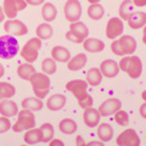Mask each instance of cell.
Here are the masks:
<instances>
[{
    "instance_id": "cell-1",
    "label": "cell",
    "mask_w": 146,
    "mask_h": 146,
    "mask_svg": "<svg viewBox=\"0 0 146 146\" xmlns=\"http://www.w3.org/2000/svg\"><path fill=\"white\" fill-rule=\"evenodd\" d=\"M66 89L76 96L82 108L90 107L93 105V98L88 94V82L82 79H73L66 84Z\"/></svg>"
},
{
    "instance_id": "cell-2",
    "label": "cell",
    "mask_w": 146,
    "mask_h": 146,
    "mask_svg": "<svg viewBox=\"0 0 146 146\" xmlns=\"http://www.w3.org/2000/svg\"><path fill=\"white\" fill-rule=\"evenodd\" d=\"M111 50L117 56L130 55L136 50V40L131 35H122L119 39H116L112 42Z\"/></svg>"
},
{
    "instance_id": "cell-3",
    "label": "cell",
    "mask_w": 146,
    "mask_h": 146,
    "mask_svg": "<svg viewBox=\"0 0 146 146\" xmlns=\"http://www.w3.org/2000/svg\"><path fill=\"white\" fill-rule=\"evenodd\" d=\"M118 65H119V70L128 73V76L133 79L139 78L143 72V63L138 56H125L121 58Z\"/></svg>"
},
{
    "instance_id": "cell-4",
    "label": "cell",
    "mask_w": 146,
    "mask_h": 146,
    "mask_svg": "<svg viewBox=\"0 0 146 146\" xmlns=\"http://www.w3.org/2000/svg\"><path fill=\"white\" fill-rule=\"evenodd\" d=\"M32 89H33L36 98L43 99L50 91V78L45 73H34L31 78Z\"/></svg>"
},
{
    "instance_id": "cell-5",
    "label": "cell",
    "mask_w": 146,
    "mask_h": 146,
    "mask_svg": "<svg viewBox=\"0 0 146 146\" xmlns=\"http://www.w3.org/2000/svg\"><path fill=\"white\" fill-rule=\"evenodd\" d=\"M18 52V42L11 35L0 36V57L10 60Z\"/></svg>"
},
{
    "instance_id": "cell-6",
    "label": "cell",
    "mask_w": 146,
    "mask_h": 146,
    "mask_svg": "<svg viewBox=\"0 0 146 146\" xmlns=\"http://www.w3.org/2000/svg\"><path fill=\"white\" fill-rule=\"evenodd\" d=\"M17 122L13 124L12 130L16 133L25 130V129H31V128L35 127V117L33 115V111L31 110L23 108L22 111L17 113Z\"/></svg>"
},
{
    "instance_id": "cell-7",
    "label": "cell",
    "mask_w": 146,
    "mask_h": 146,
    "mask_svg": "<svg viewBox=\"0 0 146 146\" xmlns=\"http://www.w3.org/2000/svg\"><path fill=\"white\" fill-rule=\"evenodd\" d=\"M40 49H42V40L39 38H32L22 48L21 56L22 58H25L26 62L33 63L38 58V54Z\"/></svg>"
},
{
    "instance_id": "cell-8",
    "label": "cell",
    "mask_w": 146,
    "mask_h": 146,
    "mask_svg": "<svg viewBox=\"0 0 146 146\" xmlns=\"http://www.w3.org/2000/svg\"><path fill=\"white\" fill-rule=\"evenodd\" d=\"M65 17L67 21L77 22L82 16V5L79 3V0H67L65 4Z\"/></svg>"
},
{
    "instance_id": "cell-9",
    "label": "cell",
    "mask_w": 146,
    "mask_h": 146,
    "mask_svg": "<svg viewBox=\"0 0 146 146\" xmlns=\"http://www.w3.org/2000/svg\"><path fill=\"white\" fill-rule=\"evenodd\" d=\"M26 7H27L26 0H4V6H3L4 12L10 20L16 18L18 11L25 10Z\"/></svg>"
},
{
    "instance_id": "cell-10",
    "label": "cell",
    "mask_w": 146,
    "mask_h": 146,
    "mask_svg": "<svg viewBox=\"0 0 146 146\" xmlns=\"http://www.w3.org/2000/svg\"><path fill=\"white\" fill-rule=\"evenodd\" d=\"M123 31H124V25H123V20L118 17H112L108 20L106 25V36L108 39H116L119 35H122Z\"/></svg>"
},
{
    "instance_id": "cell-11",
    "label": "cell",
    "mask_w": 146,
    "mask_h": 146,
    "mask_svg": "<svg viewBox=\"0 0 146 146\" xmlns=\"http://www.w3.org/2000/svg\"><path fill=\"white\" fill-rule=\"evenodd\" d=\"M116 143L118 145H125V146H139L140 145V138L136 134L134 129H125L124 131L117 136Z\"/></svg>"
},
{
    "instance_id": "cell-12",
    "label": "cell",
    "mask_w": 146,
    "mask_h": 146,
    "mask_svg": "<svg viewBox=\"0 0 146 146\" xmlns=\"http://www.w3.org/2000/svg\"><path fill=\"white\" fill-rule=\"evenodd\" d=\"M121 107H122L121 100L117 98H111V99H107L106 101H104L100 105L99 112L102 117H107V116L115 115L118 110H121Z\"/></svg>"
},
{
    "instance_id": "cell-13",
    "label": "cell",
    "mask_w": 146,
    "mask_h": 146,
    "mask_svg": "<svg viewBox=\"0 0 146 146\" xmlns=\"http://www.w3.org/2000/svg\"><path fill=\"white\" fill-rule=\"evenodd\" d=\"M4 29H5L7 33H10L11 35H17V36H21V35H25L28 33V28L27 26L23 23V22L18 21V20H7L4 25Z\"/></svg>"
},
{
    "instance_id": "cell-14",
    "label": "cell",
    "mask_w": 146,
    "mask_h": 146,
    "mask_svg": "<svg viewBox=\"0 0 146 146\" xmlns=\"http://www.w3.org/2000/svg\"><path fill=\"white\" fill-rule=\"evenodd\" d=\"M100 71H101L102 76L107 77V78H113L119 72V65L113 60H105L100 65Z\"/></svg>"
},
{
    "instance_id": "cell-15",
    "label": "cell",
    "mask_w": 146,
    "mask_h": 146,
    "mask_svg": "<svg viewBox=\"0 0 146 146\" xmlns=\"http://www.w3.org/2000/svg\"><path fill=\"white\" fill-rule=\"evenodd\" d=\"M100 117H101V115H100L99 110H95V108H93L90 106V107L85 108L84 115H83V119H84V123L88 127L94 128V127H96L99 124Z\"/></svg>"
},
{
    "instance_id": "cell-16",
    "label": "cell",
    "mask_w": 146,
    "mask_h": 146,
    "mask_svg": "<svg viewBox=\"0 0 146 146\" xmlns=\"http://www.w3.org/2000/svg\"><path fill=\"white\" fill-rule=\"evenodd\" d=\"M0 113L4 117H12L18 113V107L16 102L11 101L9 99H4L0 101Z\"/></svg>"
},
{
    "instance_id": "cell-17",
    "label": "cell",
    "mask_w": 146,
    "mask_h": 146,
    "mask_svg": "<svg viewBox=\"0 0 146 146\" xmlns=\"http://www.w3.org/2000/svg\"><path fill=\"white\" fill-rule=\"evenodd\" d=\"M128 25L131 29H140L146 25V13L143 11H134V13L128 20Z\"/></svg>"
},
{
    "instance_id": "cell-18",
    "label": "cell",
    "mask_w": 146,
    "mask_h": 146,
    "mask_svg": "<svg viewBox=\"0 0 146 146\" xmlns=\"http://www.w3.org/2000/svg\"><path fill=\"white\" fill-rule=\"evenodd\" d=\"M65 104H66V96H63L61 94H54L48 99L46 107L50 111H60L65 106Z\"/></svg>"
},
{
    "instance_id": "cell-19",
    "label": "cell",
    "mask_w": 146,
    "mask_h": 146,
    "mask_svg": "<svg viewBox=\"0 0 146 146\" xmlns=\"http://www.w3.org/2000/svg\"><path fill=\"white\" fill-rule=\"evenodd\" d=\"M86 61H88L86 55L78 54V55H76L73 58L71 57V60L67 62V68L72 72H77V71L82 70V68L86 65Z\"/></svg>"
},
{
    "instance_id": "cell-20",
    "label": "cell",
    "mask_w": 146,
    "mask_h": 146,
    "mask_svg": "<svg viewBox=\"0 0 146 146\" xmlns=\"http://www.w3.org/2000/svg\"><path fill=\"white\" fill-rule=\"evenodd\" d=\"M70 31L72 32L74 35H77L79 39H82L84 42V40L88 38L89 35V29L88 27H86L83 22L80 21H77V22H72L71 26H70Z\"/></svg>"
},
{
    "instance_id": "cell-21",
    "label": "cell",
    "mask_w": 146,
    "mask_h": 146,
    "mask_svg": "<svg viewBox=\"0 0 146 146\" xmlns=\"http://www.w3.org/2000/svg\"><path fill=\"white\" fill-rule=\"evenodd\" d=\"M83 46L89 52H101L105 49V43L95 38H86L83 42Z\"/></svg>"
},
{
    "instance_id": "cell-22",
    "label": "cell",
    "mask_w": 146,
    "mask_h": 146,
    "mask_svg": "<svg viewBox=\"0 0 146 146\" xmlns=\"http://www.w3.org/2000/svg\"><path fill=\"white\" fill-rule=\"evenodd\" d=\"M51 57L57 62H68L71 60V52L63 46H54L51 50Z\"/></svg>"
},
{
    "instance_id": "cell-23",
    "label": "cell",
    "mask_w": 146,
    "mask_h": 146,
    "mask_svg": "<svg viewBox=\"0 0 146 146\" xmlns=\"http://www.w3.org/2000/svg\"><path fill=\"white\" fill-rule=\"evenodd\" d=\"M25 141L29 145H34L43 141V134L40 128H31L25 134Z\"/></svg>"
},
{
    "instance_id": "cell-24",
    "label": "cell",
    "mask_w": 146,
    "mask_h": 146,
    "mask_svg": "<svg viewBox=\"0 0 146 146\" xmlns=\"http://www.w3.org/2000/svg\"><path fill=\"white\" fill-rule=\"evenodd\" d=\"M42 16L44 21L46 22H52L57 16V9L56 6L51 3H45L42 7Z\"/></svg>"
},
{
    "instance_id": "cell-25",
    "label": "cell",
    "mask_w": 146,
    "mask_h": 146,
    "mask_svg": "<svg viewBox=\"0 0 146 146\" xmlns=\"http://www.w3.org/2000/svg\"><path fill=\"white\" fill-rule=\"evenodd\" d=\"M119 16L121 20H125L128 21L130 18V16L134 13V4L131 0H124L122 1V4L119 5Z\"/></svg>"
},
{
    "instance_id": "cell-26",
    "label": "cell",
    "mask_w": 146,
    "mask_h": 146,
    "mask_svg": "<svg viewBox=\"0 0 146 146\" xmlns=\"http://www.w3.org/2000/svg\"><path fill=\"white\" fill-rule=\"evenodd\" d=\"M35 72V68L32 66V63H22V65L18 66L17 68V74L21 79H25V80H31L32 76L34 74Z\"/></svg>"
},
{
    "instance_id": "cell-27",
    "label": "cell",
    "mask_w": 146,
    "mask_h": 146,
    "mask_svg": "<svg viewBox=\"0 0 146 146\" xmlns=\"http://www.w3.org/2000/svg\"><path fill=\"white\" fill-rule=\"evenodd\" d=\"M86 82L88 84L96 86L99 84H101L102 82V73L100 71V68H90V70L86 72Z\"/></svg>"
},
{
    "instance_id": "cell-28",
    "label": "cell",
    "mask_w": 146,
    "mask_h": 146,
    "mask_svg": "<svg viewBox=\"0 0 146 146\" xmlns=\"http://www.w3.org/2000/svg\"><path fill=\"white\" fill-rule=\"evenodd\" d=\"M112 135H113V129L108 123H101V124L98 127V136L104 143L111 140Z\"/></svg>"
},
{
    "instance_id": "cell-29",
    "label": "cell",
    "mask_w": 146,
    "mask_h": 146,
    "mask_svg": "<svg viewBox=\"0 0 146 146\" xmlns=\"http://www.w3.org/2000/svg\"><path fill=\"white\" fill-rule=\"evenodd\" d=\"M43 101L39 98H26L22 100V107L31 110V111H40L43 108Z\"/></svg>"
},
{
    "instance_id": "cell-30",
    "label": "cell",
    "mask_w": 146,
    "mask_h": 146,
    "mask_svg": "<svg viewBox=\"0 0 146 146\" xmlns=\"http://www.w3.org/2000/svg\"><path fill=\"white\" fill-rule=\"evenodd\" d=\"M52 34H54V29L49 23H42L36 28V36L40 40H48L51 38Z\"/></svg>"
},
{
    "instance_id": "cell-31",
    "label": "cell",
    "mask_w": 146,
    "mask_h": 146,
    "mask_svg": "<svg viewBox=\"0 0 146 146\" xmlns=\"http://www.w3.org/2000/svg\"><path fill=\"white\" fill-rule=\"evenodd\" d=\"M105 13V9L102 7V5H100V4H90V6L88 7V15L91 20H101L102 16Z\"/></svg>"
},
{
    "instance_id": "cell-32",
    "label": "cell",
    "mask_w": 146,
    "mask_h": 146,
    "mask_svg": "<svg viewBox=\"0 0 146 146\" xmlns=\"http://www.w3.org/2000/svg\"><path fill=\"white\" fill-rule=\"evenodd\" d=\"M16 94V88L7 82H0V98L9 99Z\"/></svg>"
},
{
    "instance_id": "cell-33",
    "label": "cell",
    "mask_w": 146,
    "mask_h": 146,
    "mask_svg": "<svg viewBox=\"0 0 146 146\" xmlns=\"http://www.w3.org/2000/svg\"><path fill=\"white\" fill-rule=\"evenodd\" d=\"M58 127H60V130L63 134H73L77 130V123L73 119H70V118L62 119Z\"/></svg>"
},
{
    "instance_id": "cell-34",
    "label": "cell",
    "mask_w": 146,
    "mask_h": 146,
    "mask_svg": "<svg viewBox=\"0 0 146 146\" xmlns=\"http://www.w3.org/2000/svg\"><path fill=\"white\" fill-rule=\"evenodd\" d=\"M40 130H42V134H43V143L45 144H49L50 141L52 140L54 138V127L52 124H50V123H44L40 127Z\"/></svg>"
},
{
    "instance_id": "cell-35",
    "label": "cell",
    "mask_w": 146,
    "mask_h": 146,
    "mask_svg": "<svg viewBox=\"0 0 146 146\" xmlns=\"http://www.w3.org/2000/svg\"><path fill=\"white\" fill-rule=\"evenodd\" d=\"M42 70L45 74H54L56 72V61L54 60L52 57H46L44 58L43 62H42Z\"/></svg>"
},
{
    "instance_id": "cell-36",
    "label": "cell",
    "mask_w": 146,
    "mask_h": 146,
    "mask_svg": "<svg viewBox=\"0 0 146 146\" xmlns=\"http://www.w3.org/2000/svg\"><path fill=\"white\" fill-rule=\"evenodd\" d=\"M113 118H115L117 124H119L122 127H124L129 123V116H128V113L125 111H123V110H118L115 113V117Z\"/></svg>"
},
{
    "instance_id": "cell-37",
    "label": "cell",
    "mask_w": 146,
    "mask_h": 146,
    "mask_svg": "<svg viewBox=\"0 0 146 146\" xmlns=\"http://www.w3.org/2000/svg\"><path fill=\"white\" fill-rule=\"evenodd\" d=\"M11 127V123L10 121H9V118L7 117H0V134H3V133H6V131L10 129Z\"/></svg>"
},
{
    "instance_id": "cell-38",
    "label": "cell",
    "mask_w": 146,
    "mask_h": 146,
    "mask_svg": "<svg viewBox=\"0 0 146 146\" xmlns=\"http://www.w3.org/2000/svg\"><path fill=\"white\" fill-rule=\"evenodd\" d=\"M66 39H68V40H70V42H72V43H76V44H82V43H83V40L79 39L77 35H74L71 31H68L67 33H66Z\"/></svg>"
},
{
    "instance_id": "cell-39",
    "label": "cell",
    "mask_w": 146,
    "mask_h": 146,
    "mask_svg": "<svg viewBox=\"0 0 146 146\" xmlns=\"http://www.w3.org/2000/svg\"><path fill=\"white\" fill-rule=\"evenodd\" d=\"M26 3L29 4V5H33V6H38V5L44 4V0H26Z\"/></svg>"
},
{
    "instance_id": "cell-40",
    "label": "cell",
    "mask_w": 146,
    "mask_h": 146,
    "mask_svg": "<svg viewBox=\"0 0 146 146\" xmlns=\"http://www.w3.org/2000/svg\"><path fill=\"white\" fill-rule=\"evenodd\" d=\"M139 112H140L141 117L145 118V119H146V102H144V104L140 106V108H139Z\"/></svg>"
},
{
    "instance_id": "cell-41",
    "label": "cell",
    "mask_w": 146,
    "mask_h": 146,
    "mask_svg": "<svg viewBox=\"0 0 146 146\" xmlns=\"http://www.w3.org/2000/svg\"><path fill=\"white\" fill-rule=\"evenodd\" d=\"M135 6L141 7V6H146V0H131Z\"/></svg>"
},
{
    "instance_id": "cell-42",
    "label": "cell",
    "mask_w": 146,
    "mask_h": 146,
    "mask_svg": "<svg viewBox=\"0 0 146 146\" xmlns=\"http://www.w3.org/2000/svg\"><path fill=\"white\" fill-rule=\"evenodd\" d=\"M77 145H79V146H84V145H85V141L82 139L80 135L77 136Z\"/></svg>"
},
{
    "instance_id": "cell-43",
    "label": "cell",
    "mask_w": 146,
    "mask_h": 146,
    "mask_svg": "<svg viewBox=\"0 0 146 146\" xmlns=\"http://www.w3.org/2000/svg\"><path fill=\"white\" fill-rule=\"evenodd\" d=\"M51 146H54V145H63V141H61V140H57V139H55V140H51L49 143Z\"/></svg>"
},
{
    "instance_id": "cell-44",
    "label": "cell",
    "mask_w": 146,
    "mask_h": 146,
    "mask_svg": "<svg viewBox=\"0 0 146 146\" xmlns=\"http://www.w3.org/2000/svg\"><path fill=\"white\" fill-rule=\"evenodd\" d=\"M4 18H5V12H4L3 7H0V23L4 21Z\"/></svg>"
},
{
    "instance_id": "cell-45",
    "label": "cell",
    "mask_w": 146,
    "mask_h": 146,
    "mask_svg": "<svg viewBox=\"0 0 146 146\" xmlns=\"http://www.w3.org/2000/svg\"><path fill=\"white\" fill-rule=\"evenodd\" d=\"M102 143H104V141H101V140H100V141H89V143L88 144H86V145H102Z\"/></svg>"
},
{
    "instance_id": "cell-46",
    "label": "cell",
    "mask_w": 146,
    "mask_h": 146,
    "mask_svg": "<svg viewBox=\"0 0 146 146\" xmlns=\"http://www.w3.org/2000/svg\"><path fill=\"white\" fill-rule=\"evenodd\" d=\"M143 43L146 44V25L144 26V31H143Z\"/></svg>"
},
{
    "instance_id": "cell-47",
    "label": "cell",
    "mask_w": 146,
    "mask_h": 146,
    "mask_svg": "<svg viewBox=\"0 0 146 146\" xmlns=\"http://www.w3.org/2000/svg\"><path fill=\"white\" fill-rule=\"evenodd\" d=\"M4 73H5V68H4V66L0 63V78L4 76Z\"/></svg>"
},
{
    "instance_id": "cell-48",
    "label": "cell",
    "mask_w": 146,
    "mask_h": 146,
    "mask_svg": "<svg viewBox=\"0 0 146 146\" xmlns=\"http://www.w3.org/2000/svg\"><path fill=\"white\" fill-rule=\"evenodd\" d=\"M88 1H89L90 4H98V3L101 1V0H88Z\"/></svg>"
},
{
    "instance_id": "cell-49",
    "label": "cell",
    "mask_w": 146,
    "mask_h": 146,
    "mask_svg": "<svg viewBox=\"0 0 146 146\" xmlns=\"http://www.w3.org/2000/svg\"><path fill=\"white\" fill-rule=\"evenodd\" d=\"M141 98H143V99L145 100V101H146V90H144V91H143V94H141Z\"/></svg>"
},
{
    "instance_id": "cell-50",
    "label": "cell",
    "mask_w": 146,
    "mask_h": 146,
    "mask_svg": "<svg viewBox=\"0 0 146 146\" xmlns=\"http://www.w3.org/2000/svg\"><path fill=\"white\" fill-rule=\"evenodd\" d=\"M0 100H1V98H0Z\"/></svg>"
},
{
    "instance_id": "cell-51",
    "label": "cell",
    "mask_w": 146,
    "mask_h": 146,
    "mask_svg": "<svg viewBox=\"0 0 146 146\" xmlns=\"http://www.w3.org/2000/svg\"><path fill=\"white\" fill-rule=\"evenodd\" d=\"M145 13H146V12H145Z\"/></svg>"
}]
</instances>
